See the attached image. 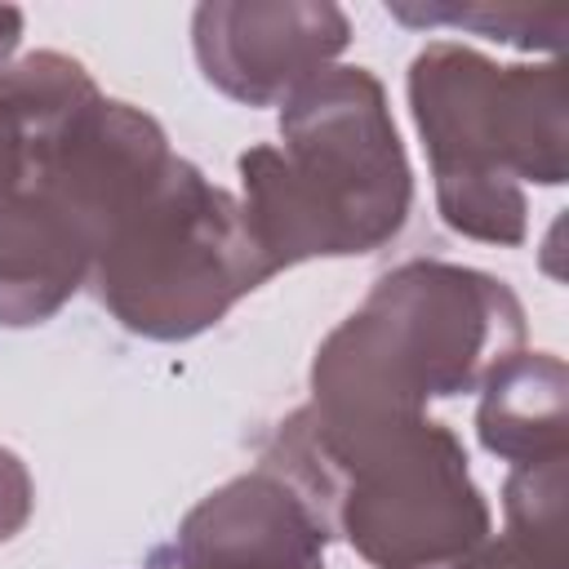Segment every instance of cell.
<instances>
[{
  "label": "cell",
  "mask_w": 569,
  "mask_h": 569,
  "mask_svg": "<svg viewBox=\"0 0 569 569\" xmlns=\"http://www.w3.org/2000/svg\"><path fill=\"white\" fill-rule=\"evenodd\" d=\"M262 462L373 569H471L493 538L462 440L427 413L333 418L302 405L271 431Z\"/></svg>",
  "instance_id": "cell-1"
},
{
  "label": "cell",
  "mask_w": 569,
  "mask_h": 569,
  "mask_svg": "<svg viewBox=\"0 0 569 569\" xmlns=\"http://www.w3.org/2000/svg\"><path fill=\"white\" fill-rule=\"evenodd\" d=\"M240 209L276 271L387 249L413 209V169L369 67H325L280 107V142L240 151Z\"/></svg>",
  "instance_id": "cell-2"
},
{
  "label": "cell",
  "mask_w": 569,
  "mask_h": 569,
  "mask_svg": "<svg viewBox=\"0 0 569 569\" xmlns=\"http://www.w3.org/2000/svg\"><path fill=\"white\" fill-rule=\"evenodd\" d=\"M405 93L440 222L480 244H525V182L560 187L569 178L565 62L498 67L471 44L431 40L409 62Z\"/></svg>",
  "instance_id": "cell-3"
},
{
  "label": "cell",
  "mask_w": 569,
  "mask_h": 569,
  "mask_svg": "<svg viewBox=\"0 0 569 569\" xmlns=\"http://www.w3.org/2000/svg\"><path fill=\"white\" fill-rule=\"evenodd\" d=\"M525 351V307L489 271L409 258L329 329L311 360V409L333 418L427 413L471 396Z\"/></svg>",
  "instance_id": "cell-4"
},
{
  "label": "cell",
  "mask_w": 569,
  "mask_h": 569,
  "mask_svg": "<svg viewBox=\"0 0 569 569\" xmlns=\"http://www.w3.org/2000/svg\"><path fill=\"white\" fill-rule=\"evenodd\" d=\"M271 276L276 267L258 249L240 200L173 156L107 227L89 284L129 333L187 342Z\"/></svg>",
  "instance_id": "cell-5"
},
{
  "label": "cell",
  "mask_w": 569,
  "mask_h": 569,
  "mask_svg": "<svg viewBox=\"0 0 569 569\" xmlns=\"http://www.w3.org/2000/svg\"><path fill=\"white\" fill-rule=\"evenodd\" d=\"M351 44L329 0H204L191 13L200 76L240 107H284Z\"/></svg>",
  "instance_id": "cell-6"
},
{
  "label": "cell",
  "mask_w": 569,
  "mask_h": 569,
  "mask_svg": "<svg viewBox=\"0 0 569 569\" xmlns=\"http://www.w3.org/2000/svg\"><path fill=\"white\" fill-rule=\"evenodd\" d=\"M329 529L307 502V493L258 462L204 493L173 529V538L151 551L164 569H325Z\"/></svg>",
  "instance_id": "cell-7"
},
{
  "label": "cell",
  "mask_w": 569,
  "mask_h": 569,
  "mask_svg": "<svg viewBox=\"0 0 569 569\" xmlns=\"http://www.w3.org/2000/svg\"><path fill=\"white\" fill-rule=\"evenodd\" d=\"M93 271L89 227L44 187H0V329L53 320Z\"/></svg>",
  "instance_id": "cell-8"
},
{
  "label": "cell",
  "mask_w": 569,
  "mask_h": 569,
  "mask_svg": "<svg viewBox=\"0 0 569 569\" xmlns=\"http://www.w3.org/2000/svg\"><path fill=\"white\" fill-rule=\"evenodd\" d=\"M476 396V436L485 453L511 467L569 453V369L560 356L516 351Z\"/></svg>",
  "instance_id": "cell-9"
},
{
  "label": "cell",
  "mask_w": 569,
  "mask_h": 569,
  "mask_svg": "<svg viewBox=\"0 0 569 569\" xmlns=\"http://www.w3.org/2000/svg\"><path fill=\"white\" fill-rule=\"evenodd\" d=\"M502 520L507 538L525 547L547 569H569L565 525H569V453L511 467L502 480Z\"/></svg>",
  "instance_id": "cell-10"
},
{
  "label": "cell",
  "mask_w": 569,
  "mask_h": 569,
  "mask_svg": "<svg viewBox=\"0 0 569 569\" xmlns=\"http://www.w3.org/2000/svg\"><path fill=\"white\" fill-rule=\"evenodd\" d=\"M387 13L405 27H453L462 36H485L525 53H560L569 36V9H529V4H449V0H391Z\"/></svg>",
  "instance_id": "cell-11"
},
{
  "label": "cell",
  "mask_w": 569,
  "mask_h": 569,
  "mask_svg": "<svg viewBox=\"0 0 569 569\" xmlns=\"http://www.w3.org/2000/svg\"><path fill=\"white\" fill-rule=\"evenodd\" d=\"M36 511V485H31V471L27 462L0 445V542L18 538L27 529Z\"/></svg>",
  "instance_id": "cell-12"
},
{
  "label": "cell",
  "mask_w": 569,
  "mask_h": 569,
  "mask_svg": "<svg viewBox=\"0 0 569 569\" xmlns=\"http://www.w3.org/2000/svg\"><path fill=\"white\" fill-rule=\"evenodd\" d=\"M471 569H547V565L533 560L525 547H516L507 533H498V538H489V542L476 551Z\"/></svg>",
  "instance_id": "cell-13"
},
{
  "label": "cell",
  "mask_w": 569,
  "mask_h": 569,
  "mask_svg": "<svg viewBox=\"0 0 569 569\" xmlns=\"http://www.w3.org/2000/svg\"><path fill=\"white\" fill-rule=\"evenodd\" d=\"M18 40H22V9L0 4V71L9 67V58H13Z\"/></svg>",
  "instance_id": "cell-14"
}]
</instances>
